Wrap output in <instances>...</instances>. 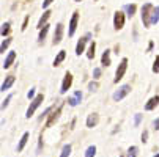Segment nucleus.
Wrapping results in <instances>:
<instances>
[{"label": "nucleus", "mask_w": 159, "mask_h": 157, "mask_svg": "<svg viewBox=\"0 0 159 157\" xmlns=\"http://www.w3.org/2000/svg\"><path fill=\"white\" fill-rule=\"evenodd\" d=\"M98 121H99V116H98V113H92V115H88V118H87V127L93 129V127L98 124Z\"/></svg>", "instance_id": "f8f14e48"}, {"label": "nucleus", "mask_w": 159, "mask_h": 157, "mask_svg": "<svg viewBox=\"0 0 159 157\" xmlns=\"http://www.w3.org/2000/svg\"><path fill=\"white\" fill-rule=\"evenodd\" d=\"M125 25V14L121 11H115V14H113V27H115V30H121Z\"/></svg>", "instance_id": "423d86ee"}, {"label": "nucleus", "mask_w": 159, "mask_h": 157, "mask_svg": "<svg viewBox=\"0 0 159 157\" xmlns=\"http://www.w3.org/2000/svg\"><path fill=\"white\" fill-rule=\"evenodd\" d=\"M101 64H102V66H109V64H110V50H109V49L104 50V54H102V57H101Z\"/></svg>", "instance_id": "a211bd4d"}, {"label": "nucleus", "mask_w": 159, "mask_h": 157, "mask_svg": "<svg viewBox=\"0 0 159 157\" xmlns=\"http://www.w3.org/2000/svg\"><path fill=\"white\" fill-rule=\"evenodd\" d=\"M52 2H54V0H44V2H43V8H48Z\"/></svg>", "instance_id": "e433bc0d"}, {"label": "nucleus", "mask_w": 159, "mask_h": 157, "mask_svg": "<svg viewBox=\"0 0 159 157\" xmlns=\"http://www.w3.org/2000/svg\"><path fill=\"white\" fill-rule=\"evenodd\" d=\"M153 11H154V7L151 3H145L142 7V22H143V27H150L151 25Z\"/></svg>", "instance_id": "f257e3e1"}, {"label": "nucleus", "mask_w": 159, "mask_h": 157, "mask_svg": "<svg viewBox=\"0 0 159 157\" xmlns=\"http://www.w3.org/2000/svg\"><path fill=\"white\" fill-rule=\"evenodd\" d=\"M92 38V33H87L84 38H80L79 39V42H77V46H76V55H79L80 57V54L85 50V44L88 42V39Z\"/></svg>", "instance_id": "0eeeda50"}, {"label": "nucleus", "mask_w": 159, "mask_h": 157, "mask_svg": "<svg viewBox=\"0 0 159 157\" xmlns=\"http://www.w3.org/2000/svg\"><path fill=\"white\" fill-rule=\"evenodd\" d=\"M48 32H49V25H44V27L39 30V36H38V41H39V42H43V41H44V38H46Z\"/></svg>", "instance_id": "aec40b11"}, {"label": "nucleus", "mask_w": 159, "mask_h": 157, "mask_svg": "<svg viewBox=\"0 0 159 157\" xmlns=\"http://www.w3.org/2000/svg\"><path fill=\"white\" fill-rule=\"evenodd\" d=\"M10 27H11L10 22H5V24L2 25V36H3V38L8 36V33H10Z\"/></svg>", "instance_id": "a878e982"}, {"label": "nucleus", "mask_w": 159, "mask_h": 157, "mask_svg": "<svg viewBox=\"0 0 159 157\" xmlns=\"http://www.w3.org/2000/svg\"><path fill=\"white\" fill-rule=\"evenodd\" d=\"M49 17H51V11H44V13H43L41 19L38 20V28H39V30H41L44 25H48L46 22H48V19H49Z\"/></svg>", "instance_id": "4468645a"}, {"label": "nucleus", "mask_w": 159, "mask_h": 157, "mask_svg": "<svg viewBox=\"0 0 159 157\" xmlns=\"http://www.w3.org/2000/svg\"><path fill=\"white\" fill-rule=\"evenodd\" d=\"M14 58H16V52H10L8 55H7V58H5V61H3V69H8L10 66L13 64V61H14Z\"/></svg>", "instance_id": "ddd939ff"}, {"label": "nucleus", "mask_w": 159, "mask_h": 157, "mask_svg": "<svg viewBox=\"0 0 159 157\" xmlns=\"http://www.w3.org/2000/svg\"><path fill=\"white\" fill-rule=\"evenodd\" d=\"M140 121H142V115L140 113H135V116H134V126L137 127L140 124Z\"/></svg>", "instance_id": "c85d7f7f"}, {"label": "nucleus", "mask_w": 159, "mask_h": 157, "mask_svg": "<svg viewBox=\"0 0 159 157\" xmlns=\"http://www.w3.org/2000/svg\"><path fill=\"white\" fill-rule=\"evenodd\" d=\"M157 104H159V96H153V98L145 104V110H153V108H156Z\"/></svg>", "instance_id": "2eb2a0df"}, {"label": "nucleus", "mask_w": 159, "mask_h": 157, "mask_svg": "<svg viewBox=\"0 0 159 157\" xmlns=\"http://www.w3.org/2000/svg\"><path fill=\"white\" fill-rule=\"evenodd\" d=\"M153 46H154V44H153V41H151V42L148 44V50H151V49H153Z\"/></svg>", "instance_id": "ea45409f"}, {"label": "nucleus", "mask_w": 159, "mask_h": 157, "mask_svg": "<svg viewBox=\"0 0 159 157\" xmlns=\"http://www.w3.org/2000/svg\"><path fill=\"white\" fill-rule=\"evenodd\" d=\"M27 98H29V99H32V101L35 99V88H32V89H30V91L27 93Z\"/></svg>", "instance_id": "72a5a7b5"}, {"label": "nucleus", "mask_w": 159, "mask_h": 157, "mask_svg": "<svg viewBox=\"0 0 159 157\" xmlns=\"http://www.w3.org/2000/svg\"><path fill=\"white\" fill-rule=\"evenodd\" d=\"M80 101H82V93H80V91H76L70 99H68V104H70L71 107H76V105L80 104Z\"/></svg>", "instance_id": "9b49d317"}, {"label": "nucleus", "mask_w": 159, "mask_h": 157, "mask_svg": "<svg viewBox=\"0 0 159 157\" xmlns=\"http://www.w3.org/2000/svg\"><path fill=\"white\" fill-rule=\"evenodd\" d=\"M70 154H71V145L68 143V145H65V146L61 148V154H60V157H70Z\"/></svg>", "instance_id": "4be33fe9"}, {"label": "nucleus", "mask_w": 159, "mask_h": 157, "mask_svg": "<svg viewBox=\"0 0 159 157\" xmlns=\"http://www.w3.org/2000/svg\"><path fill=\"white\" fill-rule=\"evenodd\" d=\"M77 22H79V11H74L73 13V17L70 20V30H68V36H73L76 28H77Z\"/></svg>", "instance_id": "6e6552de"}, {"label": "nucleus", "mask_w": 159, "mask_h": 157, "mask_svg": "<svg viewBox=\"0 0 159 157\" xmlns=\"http://www.w3.org/2000/svg\"><path fill=\"white\" fill-rule=\"evenodd\" d=\"M14 83V76H8L7 79H5V82L2 83V88H0V89H2V91H7V89H10V86Z\"/></svg>", "instance_id": "f3484780"}, {"label": "nucleus", "mask_w": 159, "mask_h": 157, "mask_svg": "<svg viewBox=\"0 0 159 157\" xmlns=\"http://www.w3.org/2000/svg\"><path fill=\"white\" fill-rule=\"evenodd\" d=\"M135 10H137V8H135V5H134V3H132V5H125V11H126V14H128L129 17H132V16H134Z\"/></svg>", "instance_id": "5701e85b"}, {"label": "nucleus", "mask_w": 159, "mask_h": 157, "mask_svg": "<svg viewBox=\"0 0 159 157\" xmlns=\"http://www.w3.org/2000/svg\"><path fill=\"white\" fill-rule=\"evenodd\" d=\"M126 69H128V58H123V60L120 61V64H118L117 71H115V79H113V82L118 83V82L123 79V76H125Z\"/></svg>", "instance_id": "7ed1b4c3"}, {"label": "nucleus", "mask_w": 159, "mask_h": 157, "mask_svg": "<svg viewBox=\"0 0 159 157\" xmlns=\"http://www.w3.org/2000/svg\"><path fill=\"white\" fill-rule=\"evenodd\" d=\"M54 108H55V107H49V108H46V110H44L43 113H41V118H39V120H43L44 116H48V113H51V111H54Z\"/></svg>", "instance_id": "2f4dec72"}, {"label": "nucleus", "mask_w": 159, "mask_h": 157, "mask_svg": "<svg viewBox=\"0 0 159 157\" xmlns=\"http://www.w3.org/2000/svg\"><path fill=\"white\" fill-rule=\"evenodd\" d=\"M153 126H154V129H159V118H157V120H154Z\"/></svg>", "instance_id": "58836bf2"}, {"label": "nucleus", "mask_w": 159, "mask_h": 157, "mask_svg": "<svg viewBox=\"0 0 159 157\" xmlns=\"http://www.w3.org/2000/svg\"><path fill=\"white\" fill-rule=\"evenodd\" d=\"M157 22H159V7H154V11H153V16H151V25L157 24Z\"/></svg>", "instance_id": "b1692460"}, {"label": "nucleus", "mask_w": 159, "mask_h": 157, "mask_svg": "<svg viewBox=\"0 0 159 157\" xmlns=\"http://www.w3.org/2000/svg\"><path fill=\"white\" fill-rule=\"evenodd\" d=\"M131 93V85H123V86H120L115 93H113V101H121L123 98H126L128 94Z\"/></svg>", "instance_id": "20e7f679"}, {"label": "nucleus", "mask_w": 159, "mask_h": 157, "mask_svg": "<svg viewBox=\"0 0 159 157\" xmlns=\"http://www.w3.org/2000/svg\"><path fill=\"white\" fill-rule=\"evenodd\" d=\"M43 101H44V96H43V94H38V96L30 102V105H29V108H27V113H25V118H32V115L35 113V110L41 105Z\"/></svg>", "instance_id": "f03ea898"}, {"label": "nucleus", "mask_w": 159, "mask_h": 157, "mask_svg": "<svg viewBox=\"0 0 159 157\" xmlns=\"http://www.w3.org/2000/svg\"><path fill=\"white\" fill-rule=\"evenodd\" d=\"M137 152H139V148L137 146H131L128 149V157H137Z\"/></svg>", "instance_id": "bb28decb"}, {"label": "nucleus", "mask_w": 159, "mask_h": 157, "mask_svg": "<svg viewBox=\"0 0 159 157\" xmlns=\"http://www.w3.org/2000/svg\"><path fill=\"white\" fill-rule=\"evenodd\" d=\"M60 113H61V107H57V108H54V111L49 115V118H48V121H46V124H44V127H52L55 123H57V120L60 118Z\"/></svg>", "instance_id": "39448f33"}, {"label": "nucleus", "mask_w": 159, "mask_h": 157, "mask_svg": "<svg viewBox=\"0 0 159 157\" xmlns=\"http://www.w3.org/2000/svg\"><path fill=\"white\" fill-rule=\"evenodd\" d=\"M74 2H82V0H74Z\"/></svg>", "instance_id": "79ce46f5"}, {"label": "nucleus", "mask_w": 159, "mask_h": 157, "mask_svg": "<svg viewBox=\"0 0 159 157\" xmlns=\"http://www.w3.org/2000/svg\"><path fill=\"white\" fill-rule=\"evenodd\" d=\"M153 72H159V55L156 57V60H154V64H153Z\"/></svg>", "instance_id": "c756f323"}, {"label": "nucleus", "mask_w": 159, "mask_h": 157, "mask_svg": "<svg viewBox=\"0 0 159 157\" xmlns=\"http://www.w3.org/2000/svg\"><path fill=\"white\" fill-rule=\"evenodd\" d=\"M11 98H13V96L10 94V96H8V98H7V99L3 101V104H2V110H5V108L8 107V104H10V101H11Z\"/></svg>", "instance_id": "473e14b6"}, {"label": "nucleus", "mask_w": 159, "mask_h": 157, "mask_svg": "<svg viewBox=\"0 0 159 157\" xmlns=\"http://www.w3.org/2000/svg\"><path fill=\"white\" fill-rule=\"evenodd\" d=\"M95 50H96V44L92 42V44H90V47H88V52H87V58L88 60H92L95 57Z\"/></svg>", "instance_id": "412c9836"}, {"label": "nucleus", "mask_w": 159, "mask_h": 157, "mask_svg": "<svg viewBox=\"0 0 159 157\" xmlns=\"http://www.w3.org/2000/svg\"><path fill=\"white\" fill-rule=\"evenodd\" d=\"M65 57H66V52H65V50H60L58 55H57L55 60H54V66H60V63L65 60Z\"/></svg>", "instance_id": "6ab92c4d"}, {"label": "nucleus", "mask_w": 159, "mask_h": 157, "mask_svg": "<svg viewBox=\"0 0 159 157\" xmlns=\"http://www.w3.org/2000/svg\"><path fill=\"white\" fill-rule=\"evenodd\" d=\"M27 22H29V16L24 19V24H22V30H25V28H27Z\"/></svg>", "instance_id": "4c0bfd02"}, {"label": "nucleus", "mask_w": 159, "mask_h": 157, "mask_svg": "<svg viewBox=\"0 0 159 157\" xmlns=\"http://www.w3.org/2000/svg\"><path fill=\"white\" fill-rule=\"evenodd\" d=\"M30 138V133L29 132H25L24 135H22V138L19 140V145H17V152H20L22 149H24V146L27 145V140Z\"/></svg>", "instance_id": "dca6fc26"}, {"label": "nucleus", "mask_w": 159, "mask_h": 157, "mask_svg": "<svg viewBox=\"0 0 159 157\" xmlns=\"http://www.w3.org/2000/svg\"><path fill=\"white\" fill-rule=\"evenodd\" d=\"M88 89L90 91H96L98 89V82H90L88 83Z\"/></svg>", "instance_id": "7c9ffc66"}, {"label": "nucleus", "mask_w": 159, "mask_h": 157, "mask_svg": "<svg viewBox=\"0 0 159 157\" xmlns=\"http://www.w3.org/2000/svg\"><path fill=\"white\" fill-rule=\"evenodd\" d=\"M99 76H101V69H99V68H95V69H93V77L98 79Z\"/></svg>", "instance_id": "f704fd0d"}, {"label": "nucleus", "mask_w": 159, "mask_h": 157, "mask_svg": "<svg viewBox=\"0 0 159 157\" xmlns=\"http://www.w3.org/2000/svg\"><path fill=\"white\" fill-rule=\"evenodd\" d=\"M147 138H148V132H147V130H143V133H142V142H143V143H147V142H148Z\"/></svg>", "instance_id": "c9c22d12"}, {"label": "nucleus", "mask_w": 159, "mask_h": 157, "mask_svg": "<svg viewBox=\"0 0 159 157\" xmlns=\"http://www.w3.org/2000/svg\"><path fill=\"white\" fill-rule=\"evenodd\" d=\"M71 85H73V76L70 74V72H66L65 74V79H63V83H61V89H60V93L61 94H65L68 89L71 88Z\"/></svg>", "instance_id": "1a4fd4ad"}, {"label": "nucleus", "mask_w": 159, "mask_h": 157, "mask_svg": "<svg viewBox=\"0 0 159 157\" xmlns=\"http://www.w3.org/2000/svg\"><path fill=\"white\" fill-rule=\"evenodd\" d=\"M153 157H159V154H154V155H153Z\"/></svg>", "instance_id": "a19ab883"}, {"label": "nucleus", "mask_w": 159, "mask_h": 157, "mask_svg": "<svg viewBox=\"0 0 159 157\" xmlns=\"http://www.w3.org/2000/svg\"><path fill=\"white\" fill-rule=\"evenodd\" d=\"M10 42H11V39H10V38L3 39V41H2V46H0V52H5V49L10 46Z\"/></svg>", "instance_id": "cd10ccee"}, {"label": "nucleus", "mask_w": 159, "mask_h": 157, "mask_svg": "<svg viewBox=\"0 0 159 157\" xmlns=\"http://www.w3.org/2000/svg\"><path fill=\"white\" fill-rule=\"evenodd\" d=\"M63 30H65L63 24H57V25H55V33H54V41H52L54 46L61 42V39H63Z\"/></svg>", "instance_id": "9d476101"}, {"label": "nucleus", "mask_w": 159, "mask_h": 157, "mask_svg": "<svg viewBox=\"0 0 159 157\" xmlns=\"http://www.w3.org/2000/svg\"><path fill=\"white\" fill-rule=\"evenodd\" d=\"M95 154H96V146H88L87 148V151H85V157H95Z\"/></svg>", "instance_id": "393cba45"}]
</instances>
